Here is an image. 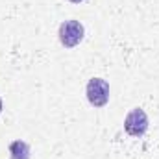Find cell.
I'll list each match as a JSON object with an SVG mask.
<instances>
[{"label": "cell", "mask_w": 159, "mask_h": 159, "mask_svg": "<svg viewBox=\"0 0 159 159\" xmlns=\"http://www.w3.org/2000/svg\"><path fill=\"white\" fill-rule=\"evenodd\" d=\"M85 94L91 106L94 107H104L109 102V83L102 78H91L87 81Z\"/></svg>", "instance_id": "6da1fadb"}, {"label": "cell", "mask_w": 159, "mask_h": 159, "mask_svg": "<svg viewBox=\"0 0 159 159\" xmlns=\"http://www.w3.org/2000/svg\"><path fill=\"white\" fill-rule=\"evenodd\" d=\"M32 157V150L30 144L24 141H13L9 144V159H30Z\"/></svg>", "instance_id": "277c9868"}, {"label": "cell", "mask_w": 159, "mask_h": 159, "mask_svg": "<svg viewBox=\"0 0 159 159\" xmlns=\"http://www.w3.org/2000/svg\"><path fill=\"white\" fill-rule=\"evenodd\" d=\"M72 4H80V2H83V0H70Z\"/></svg>", "instance_id": "8992f818"}, {"label": "cell", "mask_w": 159, "mask_h": 159, "mask_svg": "<svg viewBox=\"0 0 159 159\" xmlns=\"http://www.w3.org/2000/svg\"><path fill=\"white\" fill-rule=\"evenodd\" d=\"M59 43L65 46V48H74L76 44L81 43L83 35H85V28L80 20H65L61 26H59Z\"/></svg>", "instance_id": "7a4b0ae2"}, {"label": "cell", "mask_w": 159, "mask_h": 159, "mask_svg": "<svg viewBox=\"0 0 159 159\" xmlns=\"http://www.w3.org/2000/svg\"><path fill=\"white\" fill-rule=\"evenodd\" d=\"M2 109H4V104H2V98H0V113H2Z\"/></svg>", "instance_id": "5b68a950"}, {"label": "cell", "mask_w": 159, "mask_h": 159, "mask_svg": "<svg viewBox=\"0 0 159 159\" xmlns=\"http://www.w3.org/2000/svg\"><path fill=\"white\" fill-rule=\"evenodd\" d=\"M148 124L150 122H148V115L144 113V109L133 107L124 119V129L131 137H143L148 131Z\"/></svg>", "instance_id": "3957f363"}]
</instances>
